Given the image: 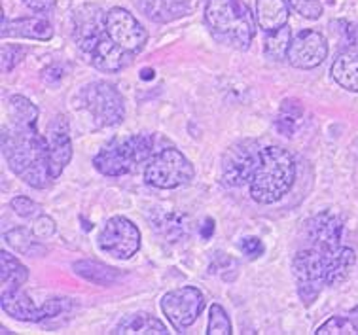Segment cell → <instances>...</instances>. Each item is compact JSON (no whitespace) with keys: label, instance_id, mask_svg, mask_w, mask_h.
<instances>
[{"label":"cell","instance_id":"cell-18","mask_svg":"<svg viewBox=\"0 0 358 335\" xmlns=\"http://www.w3.org/2000/svg\"><path fill=\"white\" fill-rule=\"evenodd\" d=\"M133 53L122 50L116 42H112L108 34L99 40V44L87 55V61L101 72H120L129 65Z\"/></svg>","mask_w":358,"mask_h":335},{"label":"cell","instance_id":"cell-39","mask_svg":"<svg viewBox=\"0 0 358 335\" xmlns=\"http://www.w3.org/2000/svg\"><path fill=\"white\" fill-rule=\"evenodd\" d=\"M349 38H351V45L355 50H358V27L351 29V33H349Z\"/></svg>","mask_w":358,"mask_h":335},{"label":"cell","instance_id":"cell-9","mask_svg":"<svg viewBox=\"0 0 358 335\" xmlns=\"http://www.w3.org/2000/svg\"><path fill=\"white\" fill-rule=\"evenodd\" d=\"M99 248L114 259H131L141 250V231L125 216H112L97 235Z\"/></svg>","mask_w":358,"mask_h":335},{"label":"cell","instance_id":"cell-26","mask_svg":"<svg viewBox=\"0 0 358 335\" xmlns=\"http://www.w3.org/2000/svg\"><path fill=\"white\" fill-rule=\"evenodd\" d=\"M303 114H306V110H303V106H301L298 99H285L282 104H280L279 114L275 117L277 131H279L280 135L292 136L296 133V127L301 122Z\"/></svg>","mask_w":358,"mask_h":335},{"label":"cell","instance_id":"cell-17","mask_svg":"<svg viewBox=\"0 0 358 335\" xmlns=\"http://www.w3.org/2000/svg\"><path fill=\"white\" fill-rule=\"evenodd\" d=\"M53 36V25L44 15H29L8 20L2 15V38H29L48 42Z\"/></svg>","mask_w":358,"mask_h":335},{"label":"cell","instance_id":"cell-33","mask_svg":"<svg viewBox=\"0 0 358 335\" xmlns=\"http://www.w3.org/2000/svg\"><path fill=\"white\" fill-rule=\"evenodd\" d=\"M55 220L52 216H46V214H42L38 218L33 222V233L36 235L38 238H50L55 235Z\"/></svg>","mask_w":358,"mask_h":335},{"label":"cell","instance_id":"cell-28","mask_svg":"<svg viewBox=\"0 0 358 335\" xmlns=\"http://www.w3.org/2000/svg\"><path fill=\"white\" fill-rule=\"evenodd\" d=\"M208 335H231L234 328H231V320H229L228 313L222 307L220 303H213L210 311H208Z\"/></svg>","mask_w":358,"mask_h":335},{"label":"cell","instance_id":"cell-38","mask_svg":"<svg viewBox=\"0 0 358 335\" xmlns=\"http://www.w3.org/2000/svg\"><path fill=\"white\" fill-rule=\"evenodd\" d=\"M349 318H351V322H352V326H355V329H357V335H358V305L357 307H352L351 309V313H349Z\"/></svg>","mask_w":358,"mask_h":335},{"label":"cell","instance_id":"cell-23","mask_svg":"<svg viewBox=\"0 0 358 335\" xmlns=\"http://www.w3.org/2000/svg\"><path fill=\"white\" fill-rule=\"evenodd\" d=\"M0 278H2V294L20 290L29 280V269L10 252H0Z\"/></svg>","mask_w":358,"mask_h":335},{"label":"cell","instance_id":"cell-24","mask_svg":"<svg viewBox=\"0 0 358 335\" xmlns=\"http://www.w3.org/2000/svg\"><path fill=\"white\" fill-rule=\"evenodd\" d=\"M72 269L76 271V275H80L85 280L97 284V286H112L120 278V273L114 267L95 262V259H78L72 264Z\"/></svg>","mask_w":358,"mask_h":335},{"label":"cell","instance_id":"cell-36","mask_svg":"<svg viewBox=\"0 0 358 335\" xmlns=\"http://www.w3.org/2000/svg\"><path fill=\"white\" fill-rule=\"evenodd\" d=\"M29 10H33L36 13H48L52 12L55 6V0H21Z\"/></svg>","mask_w":358,"mask_h":335},{"label":"cell","instance_id":"cell-4","mask_svg":"<svg viewBox=\"0 0 358 335\" xmlns=\"http://www.w3.org/2000/svg\"><path fill=\"white\" fill-rule=\"evenodd\" d=\"M156 148L154 135H129L108 142L95 157L93 167L104 176H124L138 165L150 162Z\"/></svg>","mask_w":358,"mask_h":335},{"label":"cell","instance_id":"cell-8","mask_svg":"<svg viewBox=\"0 0 358 335\" xmlns=\"http://www.w3.org/2000/svg\"><path fill=\"white\" fill-rule=\"evenodd\" d=\"M264 148L255 138H243L229 144L222 155V180L229 187L250 184L256 169L260 167Z\"/></svg>","mask_w":358,"mask_h":335},{"label":"cell","instance_id":"cell-30","mask_svg":"<svg viewBox=\"0 0 358 335\" xmlns=\"http://www.w3.org/2000/svg\"><path fill=\"white\" fill-rule=\"evenodd\" d=\"M288 4L294 12L300 13L301 17H306L309 21L320 20V15L324 12V6L320 0H288Z\"/></svg>","mask_w":358,"mask_h":335},{"label":"cell","instance_id":"cell-6","mask_svg":"<svg viewBox=\"0 0 358 335\" xmlns=\"http://www.w3.org/2000/svg\"><path fill=\"white\" fill-rule=\"evenodd\" d=\"M78 106L90 112L99 127H116L124 122L125 103L116 85L97 80L82 87L78 93Z\"/></svg>","mask_w":358,"mask_h":335},{"label":"cell","instance_id":"cell-35","mask_svg":"<svg viewBox=\"0 0 358 335\" xmlns=\"http://www.w3.org/2000/svg\"><path fill=\"white\" fill-rule=\"evenodd\" d=\"M65 76V71L61 65H50L42 71V82L48 85H57Z\"/></svg>","mask_w":358,"mask_h":335},{"label":"cell","instance_id":"cell-13","mask_svg":"<svg viewBox=\"0 0 358 335\" xmlns=\"http://www.w3.org/2000/svg\"><path fill=\"white\" fill-rule=\"evenodd\" d=\"M328 57V40L319 31L306 29L292 38L288 48L287 61L294 69L311 71L324 63Z\"/></svg>","mask_w":358,"mask_h":335},{"label":"cell","instance_id":"cell-22","mask_svg":"<svg viewBox=\"0 0 358 335\" xmlns=\"http://www.w3.org/2000/svg\"><path fill=\"white\" fill-rule=\"evenodd\" d=\"M141 10L152 21L171 23L186 15L189 12V4L188 0H141Z\"/></svg>","mask_w":358,"mask_h":335},{"label":"cell","instance_id":"cell-15","mask_svg":"<svg viewBox=\"0 0 358 335\" xmlns=\"http://www.w3.org/2000/svg\"><path fill=\"white\" fill-rule=\"evenodd\" d=\"M48 141V162H50V173L53 180L59 178L65 167L72 159V141L69 122L65 116H57L46 131Z\"/></svg>","mask_w":358,"mask_h":335},{"label":"cell","instance_id":"cell-37","mask_svg":"<svg viewBox=\"0 0 358 335\" xmlns=\"http://www.w3.org/2000/svg\"><path fill=\"white\" fill-rule=\"evenodd\" d=\"M213 231H215V222H213V220H210V218H207V222H205V227H203V229H201L203 238L210 237V233H213Z\"/></svg>","mask_w":358,"mask_h":335},{"label":"cell","instance_id":"cell-2","mask_svg":"<svg viewBox=\"0 0 358 335\" xmlns=\"http://www.w3.org/2000/svg\"><path fill=\"white\" fill-rule=\"evenodd\" d=\"M296 159L282 146H267L262 152L260 167L250 180V197L260 205L277 203L292 190Z\"/></svg>","mask_w":358,"mask_h":335},{"label":"cell","instance_id":"cell-19","mask_svg":"<svg viewBox=\"0 0 358 335\" xmlns=\"http://www.w3.org/2000/svg\"><path fill=\"white\" fill-rule=\"evenodd\" d=\"M290 4L287 0H256V23L262 31L273 33L288 25Z\"/></svg>","mask_w":358,"mask_h":335},{"label":"cell","instance_id":"cell-21","mask_svg":"<svg viewBox=\"0 0 358 335\" xmlns=\"http://www.w3.org/2000/svg\"><path fill=\"white\" fill-rule=\"evenodd\" d=\"M334 82L343 90L358 93V50H349L336 57L330 69Z\"/></svg>","mask_w":358,"mask_h":335},{"label":"cell","instance_id":"cell-16","mask_svg":"<svg viewBox=\"0 0 358 335\" xmlns=\"http://www.w3.org/2000/svg\"><path fill=\"white\" fill-rule=\"evenodd\" d=\"M106 12H101L97 6H82L74 13V40L85 57L99 44V40L106 34Z\"/></svg>","mask_w":358,"mask_h":335},{"label":"cell","instance_id":"cell-40","mask_svg":"<svg viewBox=\"0 0 358 335\" xmlns=\"http://www.w3.org/2000/svg\"><path fill=\"white\" fill-rule=\"evenodd\" d=\"M154 74H156V72L152 71V69H144V71H143V80H150V78H154Z\"/></svg>","mask_w":358,"mask_h":335},{"label":"cell","instance_id":"cell-32","mask_svg":"<svg viewBox=\"0 0 358 335\" xmlns=\"http://www.w3.org/2000/svg\"><path fill=\"white\" fill-rule=\"evenodd\" d=\"M25 55V50L23 48H17V45H4L2 48V71L12 72L17 63Z\"/></svg>","mask_w":358,"mask_h":335},{"label":"cell","instance_id":"cell-3","mask_svg":"<svg viewBox=\"0 0 358 335\" xmlns=\"http://www.w3.org/2000/svg\"><path fill=\"white\" fill-rule=\"evenodd\" d=\"M205 21L210 31L237 50H248L256 33V17L243 0H207Z\"/></svg>","mask_w":358,"mask_h":335},{"label":"cell","instance_id":"cell-1","mask_svg":"<svg viewBox=\"0 0 358 335\" xmlns=\"http://www.w3.org/2000/svg\"><path fill=\"white\" fill-rule=\"evenodd\" d=\"M38 108L23 95L8 99L6 123L2 125V154L8 167L21 180L36 190H46L52 184L48 162L46 135L36 129Z\"/></svg>","mask_w":358,"mask_h":335},{"label":"cell","instance_id":"cell-7","mask_svg":"<svg viewBox=\"0 0 358 335\" xmlns=\"http://www.w3.org/2000/svg\"><path fill=\"white\" fill-rule=\"evenodd\" d=\"M194 165L176 148H163L144 169V180L157 190H175L194 180Z\"/></svg>","mask_w":358,"mask_h":335},{"label":"cell","instance_id":"cell-14","mask_svg":"<svg viewBox=\"0 0 358 335\" xmlns=\"http://www.w3.org/2000/svg\"><path fill=\"white\" fill-rule=\"evenodd\" d=\"M343 235V220L338 214L324 211L306 222V238L313 248L319 250H336L341 246Z\"/></svg>","mask_w":358,"mask_h":335},{"label":"cell","instance_id":"cell-5","mask_svg":"<svg viewBox=\"0 0 358 335\" xmlns=\"http://www.w3.org/2000/svg\"><path fill=\"white\" fill-rule=\"evenodd\" d=\"M332 252L334 250L326 252L313 248V246H306L296 252V256H294V278H296V286H298V296L306 307L317 301L320 292L328 286Z\"/></svg>","mask_w":358,"mask_h":335},{"label":"cell","instance_id":"cell-34","mask_svg":"<svg viewBox=\"0 0 358 335\" xmlns=\"http://www.w3.org/2000/svg\"><path fill=\"white\" fill-rule=\"evenodd\" d=\"M241 250L247 258L256 259V258H260L262 254H264L266 246H264L260 237H245L241 241Z\"/></svg>","mask_w":358,"mask_h":335},{"label":"cell","instance_id":"cell-25","mask_svg":"<svg viewBox=\"0 0 358 335\" xmlns=\"http://www.w3.org/2000/svg\"><path fill=\"white\" fill-rule=\"evenodd\" d=\"M36 238L38 237L33 231H27L23 227H15V229H10V231L4 233V241L8 243V246H12L17 254L31 256V258L46 254V246L40 245Z\"/></svg>","mask_w":358,"mask_h":335},{"label":"cell","instance_id":"cell-11","mask_svg":"<svg viewBox=\"0 0 358 335\" xmlns=\"http://www.w3.org/2000/svg\"><path fill=\"white\" fill-rule=\"evenodd\" d=\"M104 27H106V34L110 36L112 42H116L122 50L133 53V55L143 52L144 45L148 42L146 29L125 8H110L106 12Z\"/></svg>","mask_w":358,"mask_h":335},{"label":"cell","instance_id":"cell-29","mask_svg":"<svg viewBox=\"0 0 358 335\" xmlns=\"http://www.w3.org/2000/svg\"><path fill=\"white\" fill-rule=\"evenodd\" d=\"M317 335H357V329L352 326L349 316H332L324 324H320Z\"/></svg>","mask_w":358,"mask_h":335},{"label":"cell","instance_id":"cell-31","mask_svg":"<svg viewBox=\"0 0 358 335\" xmlns=\"http://www.w3.org/2000/svg\"><path fill=\"white\" fill-rule=\"evenodd\" d=\"M10 206H12V211L17 216H21V218H33V216H36V213H38V205L34 203L31 197H27V195H17V197H13L12 201H10Z\"/></svg>","mask_w":358,"mask_h":335},{"label":"cell","instance_id":"cell-20","mask_svg":"<svg viewBox=\"0 0 358 335\" xmlns=\"http://www.w3.org/2000/svg\"><path fill=\"white\" fill-rule=\"evenodd\" d=\"M114 335H167L169 328L157 320L156 316L148 315V313H133V315L125 316L120 320L114 332Z\"/></svg>","mask_w":358,"mask_h":335},{"label":"cell","instance_id":"cell-27","mask_svg":"<svg viewBox=\"0 0 358 335\" xmlns=\"http://www.w3.org/2000/svg\"><path fill=\"white\" fill-rule=\"evenodd\" d=\"M292 36H290V27H280L279 31L267 33L266 36V57L271 61H282L287 59L288 48H290Z\"/></svg>","mask_w":358,"mask_h":335},{"label":"cell","instance_id":"cell-12","mask_svg":"<svg viewBox=\"0 0 358 335\" xmlns=\"http://www.w3.org/2000/svg\"><path fill=\"white\" fill-rule=\"evenodd\" d=\"M66 307H69V299H61V297H53L44 305H36L21 288L2 294L4 313L21 322H42L46 318H53L59 313H63Z\"/></svg>","mask_w":358,"mask_h":335},{"label":"cell","instance_id":"cell-10","mask_svg":"<svg viewBox=\"0 0 358 335\" xmlns=\"http://www.w3.org/2000/svg\"><path fill=\"white\" fill-rule=\"evenodd\" d=\"M205 309V296L196 286H182L162 297V313L175 332L182 334L196 322Z\"/></svg>","mask_w":358,"mask_h":335}]
</instances>
